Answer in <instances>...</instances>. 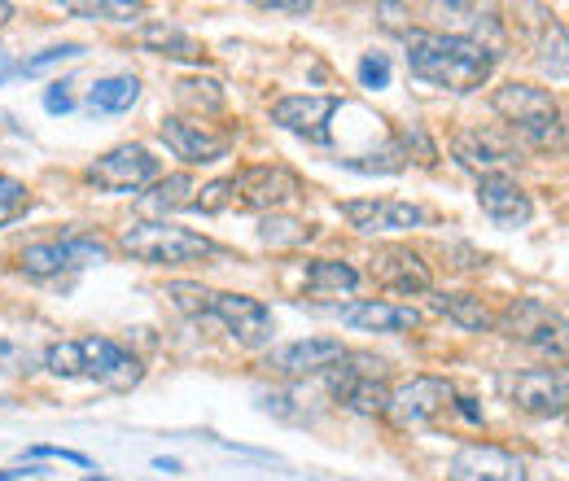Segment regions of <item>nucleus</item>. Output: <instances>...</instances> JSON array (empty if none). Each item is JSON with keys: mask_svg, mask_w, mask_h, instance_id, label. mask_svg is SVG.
<instances>
[{"mask_svg": "<svg viewBox=\"0 0 569 481\" xmlns=\"http://www.w3.org/2000/svg\"><path fill=\"white\" fill-rule=\"evenodd\" d=\"M408 67L417 79L451 92H473L491 79L496 53L482 40L447 36V31H408Z\"/></svg>", "mask_w": 569, "mask_h": 481, "instance_id": "nucleus-1", "label": "nucleus"}, {"mask_svg": "<svg viewBox=\"0 0 569 481\" xmlns=\"http://www.w3.org/2000/svg\"><path fill=\"white\" fill-rule=\"evenodd\" d=\"M496 114L526 140V144H539V149H561L566 144V119H561V106L548 88H535V83H503L496 97H491Z\"/></svg>", "mask_w": 569, "mask_h": 481, "instance_id": "nucleus-2", "label": "nucleus"}, {"mask_svg": "<svg viewBox=\"0 0 569 481\" xmlns=\"http://www.w3.org/2000/svg\"><path fill=\"white\" fill-rule=\"evenodd\" d=\"M119 250L153 263V268H180V263H198V259H211L214 241L202 232H189V228H176L167 219H141L132 228L119 232Z\"/></svg>", "mask_w": 569, "mask_h": 481, "instance_id": "nucleus-3", "label": "nucleus"}, {"mask_svg": "<svg viewBox=\"0 0 569 481\" xmlns=\"http://www.w3.org/2000/svg\"><path fill=\"white\" fill-rule=\"evenodd\" d=\"M499 329H503L512 342H526V345H535V350H543V354H557V363L566 359V315L552 311V307L539 302V298H517V302L508 307V315H503Z\"/></svg>", "mask_w": 569, "mask_h": 481, "instance_id": "nucleus-4", "label": "nucleus"}, {"mask_svg": "<svg viewBox=\"0 0 569 481\" xmlns=\"http://www.w3.org/2000/svg\"><path fill=\"white\" fill-rule=\"evenodd\" d=\"M149 180H158V158L144 144H119L88 167V184L101 193H137Z\"/></svg>", "mask_w": 569, "mask_h": 481, "instance_id": "nucleus-5", "label": "nucleus"}, {"mask_svg": "<svg viewBox=\"0 0 569 481\" xmlns=\"http://www.w3.org/2000/svg\"><path fill=\"white\" fill-rule=\"evenodd\" d=\"M338 110H342V101L329 92H298V97H281L272 106V123L293 137L311 140V144H329V119Z\"/></svg>", "mask_w": 569, "mask_h": 481, "instance_id": "nucleus-6", "label": "nucleus"}, {"mask_svg": "<svg viewBox=\"0 0 569 481\" xmlns=\"http://www.w3.org/2000/svg\"><path fill=\"white\" fill-rule=\"evenodd\" d=\"M110 259V245L101 241H88V237H71V241H49V245H27L18 268L27 275H62L74 268H92V263H106Z\"/></svg>", "mask_w": 569, "mask_h": 481, "instance_id": "nucleus-7", "label": "nucleus"}, {"mask_svg": "<svg viewBox=\"0 0 569 481\" xmlns=\"http://www.w3.org/2000/svg\"><path fill=\"white\" fill-rule=\"evenodd\" d=\"M451 399H456L451 381H442V377H412L399 390H390V412L386 415H395L403 429H421L442 408H451Z\"/></svg>", "mask_w": 569, "mask_h": 481, "instance_id": "nucleus-8", "label": "nucleus"}, {"mask_svg": "<svg viewBox=\"0 0 569 481\" xmlns=\"http://www.w3.org/2000/svg\"><path fill=\"white\" fill-rule=\"evenodd\" d=\"M302 193V180L289 167H250L232 176V202L246 210H277Z\"/></svg>", "mask_w": 569, "mask_h": 481, "instance_id": "nucleus-9", "label": "nucleus"}, {"mask_svg": "<svg viewBox=\"0 0 569 481\" xmlns=\"http://www.w3.org/2000/svg\"><path fill=\"white\" fill-rule=\"evenodd\" d=\"M79 377L106 381L110 390H132L141 381V363L110 338H79Z\"/></svg>", "mask_w": 569, "mask_h": 481, "instance_id": "nucleus-10", "label": "nucleus"}, {"mask_svg": "<svg viewBox=\"0 0 569 481\" xmlns=\"http://www.w3.org/2000/svg\"><path fill=\"white\" fill-rule=\"evenodd\" d=\"M207 315H214L241 345H263L272 338V311H268L259 298H246V293H214Z\"/></svg>", "mask_w": 569, "mask_h": 481, "instance_id": "nucleus-11", "label": "nucleus"}, {"mask_svg": "<svg viewBox=\"0 0 569 481\" xmlns=\"http://www.w3.org/2000/svg\"><path fill=\"white\" fill-rule=\"evenodd\" d=\"M451 478L456 481H526V464L491 442H469L451 455Z\"/></svg>", "mask_w": 569, "mask_h": 481, "instance_id": "nucleus-12", "label": "nucleus"}, {"mask_svg": "<svg viewBox=\"0 0 569 481\" xmlns=\"http://www.w3.org/2000/svg\"><path fill=\"white\" fill-rule=\"evenodd\" d=\"M478 207L482 214L496 223V228H521V223H530V214H535V202H530V193L512 180V176H478Z\"/></svg>", "mask_w": 569, "mask_h": 481, "instance_id": "nucleus-13", "label": "nucleus"}, {"mask_svg": "<svg viewBox=\"0 0 569 481\" xmlns=\"http://www.w3.org/2000/svg\"><path fill=\"white\" fill-rule=\"evenodd\" d=\"M342 214L351 219V228L377 237V232H408L426 223V210L412 202H390V198H351L342 202Z\"/></svg>", "mask_w": 569, "mask_h": 481, "instance_id": "nucleus-14", "label": "nucleus"}, {"mask_svg": "<svg viewBox=\"0 0 569 481\" xmlns=\"http://www.w3.org/2000/svg\"><path fill=\"white\" fill-rule=\"evenodd\" d=\"M342 354H347V345L333 338H302V342H284L268 350V368L281 377H316V372H329Z\"/></svg>", "mask_w": 569, "mask_h": 481, "instance_id": "nucleus-15", "label": "nucleus"}, {"mask_svg": "<svg viewBox=\"0 0 569 481\" xmlns=\"http://www.w3.org/2000/svg\"><path fill=\"white\" fill-rule=\"evenodd\" d=\"M512 403L526 415L566 412V372L561 368H530L512 381Z\"/></svg>", "mask_w": 569, "mask_h": 481, "instance_id": "nucleus-16", "label": "nucleus"}, {"mask_svg": "<svg viewBox=\"0 0 569 481\" xmlns=\"http://www.w3.org/2000/svg\"><path fill=\"white\" fill-rule=\"evenodd\" d=\"M162 140L171 144L176 158H184L189 167H211L219 158H228V144L232 140L211 132L207 123H189V119H167L162 123Z\"/></svg>", "mask_w": 569, "mask_h": 481, "instance_id": "nucleus-17", "label": "nucleus"}, {"mask_svg": "<svg viewBox=\"0 0 569 481\" xmlns=\"http://www.w3.org/2000/svg\"><path fill=\"white\" fill-rule=\"evenodd\" d=\"M372 275L386 289H395V293H426L429 284H433L426 259L417 250H408V245H381L372 254Z\"/></svg>", "mask_w": 569, "mask_h": 481, "instance_id": "nucleus-18", "label": "nucleus"}, {"mask_svg": "<svg viewBox=\"0 0 569 481\" xmlns=\"http://www.w3.org/2000/svg\"><path fill=\"white\" fill-rule=\"evenodd\" d=\"M342 324H351L359 333H408L421 324V311L412 307H395V302H377V298H363L342 307Z\"/></svg>", "mask_w": 569, "mask_h": 481, "instance_id": "nucleus-19", "label": "nucleus"}, {"mask_svg": "<svg viewBox=\"0 0 569 481\" xmlns=\"http://www.w3.org/2000/svg\"><path fill=\"white\" fill-rule=\"evenodd\" d=\"M137 44L149 49V53H158V58H176V62H202L207 58L202 44L184 27H176V22H149V27H141Z\"/></svg>", "mask_w": 569, "mask_h": 481, "instance_id": "nucleus-20", "label": "nucleus"}, {"mask_svg": "<svg viewBox=\"0 0 569 481\" xmlns=\"http://www.w3.org/2000/svg\"><path fill=\"white\" fill-rule=\"evenodd\" d=\"M141 101V79L137 74H110V79H97L92 92H88V110L92 114H123Z\"/></svg>", "mask_w": 569, "mask_h": 481, "instance_id": "nucleus-21", "label": "nucleus"}, {"mask_svg": "<svg viewBox=\"0 0 569 481\" xmlns=\"http://www.w3.org/2000/svg\"><path fill=\"white\" fill-rule=\"evenodd\" d=\"M359 272L351 263H338V259H316L307 268V293L311 298H342V293H356Z\"/></svg>", "mask_w": 569, "mask_h": 481, "instance_id": "nucleus-22", "label": "nucleus"}, {"mask_svg": "<svg viewBox=\"0 0 569 481\" xmlns=\"http://www.w3.org/2000/svg\"><path fill=\"white\" fill-rule=\"evenodd\" d=\"M433 307H438L447 320H456L465 333H487V329L496 324L491 311H487V302H482L478 293H438Z\"/></svg>", "mask_w": 569, "mask_h": 481, "instance_id": "nucleus-23", "label": "nucleus"}, {"mask_svg": "<svg viewBox=\"0 0 569 481\" xmlns=\"http://www.w3.org/2000/svg\"><path fill=\"white\" fill-rule=\"evenodd\" d=\"M456 158H460V167H469V171H478V176H496V167L512 162L508 149H496L491 140H482V137L456 140Z\"/></svg>", "mask_w": 569, "mask_h": 481, "instance_id": "nucleus-24", "label": "nucleus"}, {"mask_svg": "<svg viewBox=\"0 0 569 481\" xmlns=\"http://www.w3.org/2000/svg\"><path fill=\"white\" fill-rule=\"evenodd\" d=\"M259 237H263V245H272V250H289V245H302V241H311V223H302V219H289V214H263V223H259Z\"/></svg>", "mask_w": 569, "mask_h": 481, "instance_id": "nucleus-25", "label": "nucleus"}, {"mask_svg": "<svg viewBox=\"0 0 569 481\" xmlns=\"http://www.w3.org/2000/svg\"><path fill=\"white\" fill-rule=\"evenodd\" d=\"M189 193H193V180H189V176H167V180L153 184V193L141 198V210H149V214L180 210V207H189Z\"/></svg>", "mask_w": 569, "mask_h": 481, "instance_id": "nucleus-26", "label": "nucleus"}, {"mask_svg": "<svg viewBox=\"0 0 569 481\" xmlns=\"http://www.w3.org/2000/svg\"><path fill=\"white\" fill-rule=\"evenodd\" d=\"M74 18H88V22H137L144 13L141 0H97V4H71Z\"/></svg>", "mask_w": 569, "mask_h": 481, "instance_id": "nucleus-27", "label": "nucleus"}, {"mask_svg": "<svg viewBox=\"0 0 569 481\" xmlns=\"http://www.w3.org/2000/svg\"><path fill=\"white\" fill-rule=\"evenodd\" d=\"M167 298L184 311V315H207L211 311V298L214 289H207V284H193V280H171L167 284Z\"/></svg>", "mask_w": 569, "mask_h": 481, "instance_id": "nucleus-28", "label": "nucleus"}, {"mask_svg": "<svg viewBox=\"0 0 569 481\" xmlns=\"http://www.w3.org/2000/svg\"><path fill=\"white\" fill-rule=\"evenodd\" d=\"M176 101H180L184 110H207V114H214V110L223 106V92H219L214 79H207V92H198V79H180V83H176Z\"/></svg>", "mask_w": 569, "mask_h": 481, "instance_id": "nucleus-29", "label": "nucleus"}, {"mask_svg": "<svg viewBox=\"0 0 569 481\" xmlns=\"http://www.w3.org/2000/svg\"><path fill=\"white\" fill-rule=\"evenodd\" d=\"M88 49L83 44H53V49H44V53H36V58H27L18 74H44L49 67H62V62H74V58H83Z\"/></svg>", "mask_w": 569, "mask_h": 481, "instance_id": "nucleus-30", "label": "nucleus"}, {"mask_svg": "<svg viewBox=\"0 0 569 481\" xmlns=\"http://www.w3.org/2000/svg\"><path fill=\"white\" fill-rule=\"evenodd\" d=\"M232 207V180H211L202 189V198H189L184 210H202V214H219V210Z\"/></svg>", "mask_w": 569, "mask_h": 481, "instance_id": "nucleus-31", "label": "nucleus"}, {"mask_svg": "<svg viewBox=\"0 0 569 481\" xmlns=\"http://www.w3.org/2000/svg\"><path fill=\"white\" fill-rule=\"evenodd\" d=\"M44 368H49L53 377H79V345L53 342L44 350Z\"/></svg>", "mask_w": 569, "mask_h": 481, "instance_id": "nucleus-32", "label": "nucleus"}, {"mask_svg": "<svg viewBox=\"0 0 569 481\" xmlns=\"http://www.w3.org/2000/svg\"><path fill=\"white\" fill-rule=\"evenodd\" d=\"M359 83L372 88V92L390 88V58H386V53H363V62H359Z\"/></svg>", "mask_w": 569, "mask_h": 481, "instance_id": "nucleus-33", "label": "nucleus"}, {"mask_svg": "<svg viewBox=\"0 0 569 481\" xmlns=\"http://www.w3.org/2000/svg\"><path fill=\"white\" fill-rule=\"evenodd\" d=\"M27 202V189L18 184V180H9V176H0V223H9L18 210Z\"/></svg>", "mask_w": 569, "mask_h": 481, "instance_id": "nucleus-34", "label": "nucleus"}, {"mask_svg": "<svg viewBox=\"0 0 569 481\" xmlns=\"http://www.w3.org/2000/svg\"><path fill=\"white\" fill-rule=\"evenodd\" d=\"M543 70H552L557 79H566V27H557L552 40L543 44Z\"/></svg>", "mask_w": 569, "mask_h": 481, "instance_id": "nucleus-35", "label": "nucleus"}, {"mask_svg": "<svg viewBox=\"0 0 569 481\" xmlns=\"http://www.w3.org/2000/svg\"><path fill=\"white\" fill-rule=\"evenodd\" d=\"M31 460H62V464H79V469H92V460L83 451H67V447H31L27 451Z\"/></svg>", "mask_w": 569, "mask_h": 481, "instance_id": "nucleus-36", "label": "nucleus"}, {"mask_svg": "<svg viewBox=\"0 0 569 481\" xmlns=\"http://www.w3.org/2000/svg\"><path fill=\"white\" fill-rule=\"evenodd\" d=\"M44 110H49V114H71L74 110L71 83H49V92H44Z\"/></svg>", "mask_w": 569, "mask_h": 481, "instance_id": "nucleus-37", "label": "nucleus"}, {"mask_svg": "<svg viewBox=\"0 0 569 481\" xmlns=\"http://www.w3.org/2000/svg\"><path fill=\"white\" fill-rule=\"evenodd\" d=\"M259 9H263V13H293V18H307V13H311V0H263Z\"/></svg>", "mask_w": 569, "mask_h": 481, "instance_id": "nucleus-38", "label": "nucleus"}, {"mask_svg": "<svg viewBox=\"0 0 569 481\" xmlns=\"http://www.w3.org/2000/svg\"><path fill=\"white\" fill-rule=\"evenodd\" d=\"M456 403V412L465 415V420H473V424H482V408L473 403V399H451Z\"/></svg>", "mask_w": 569, "mask_h": 481, "instance_id": "nucleus-39", "label": "nucleus"}, {"mask_svg": "<svg viewBox=\"0 0 569 481\" xmlns=\"http://www.w3.org/2000/svg\"><path fill=\"white\" fill-rule=\"evenodd\" d=\"M153 469H158V473H180V460H167V455H158V460H153Z\"/></svg>", "mask_w": 569, "mask_h": 481, "instance_id": "nucleus-40", "label": "nucleus"}, {"mask_svg": "<svg viewBox=\"0 0 569 481\" xmlns=\"http://www.w3.org/2000/svg\"><path fill=\"white\" fill-rule=\"evenodd\" d=\"M9 74H13V62H9V53H4V49H0V83H4V79H9Z\"/></svg>", "mask_w": 569, "mask_h": 481, "instance_id": "nucleus-41", "label": "nucleus"}, {"mask_svg": "<svg viewBox=\"0 0 569 481\" xmlns=\"http://www.w3.org/2000/svg\"><path fill=\"white\" fill-rule=\"evenodd\" d=\"M18 478H22L18 469H0V481H18Z\"/></svg>", "mask_w": 569, "mask_h": 481, "instance_id": "nucleus-42", "label": "nucleus"}, {"mask_svg": "<svg viewBox=\"0 0 569 481\" xmlns=\"http://www.w3.org/2000/svg\"><path fill=\"white\" fill-rule=\"evenodd\" d=\"M83 481H106V478H83Z\"/></svg>", "mask_w": 569, "mask_h": 481, "instance_id": "nucleus-43", "label": "nucleus"}]
</instances>
